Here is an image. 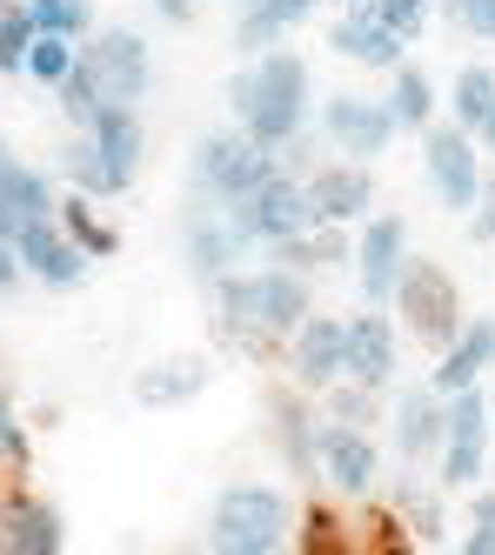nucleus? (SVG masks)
Wrapping results in <instances>:
<instances>
[{
	"instance_id": "nucleus-2",
	"label": "nucleus",
	"mask_w": 495,
	"mask_h": 555,
	"mask_svg": "<svg viewBox=\"0 0 495 555\" xmlns=\"http://www.w3.org/2000/svg\"><path fill=\"white\" fill-rule=\"evenodd\" d=\"M228 107H234V128H248L262 147H288L308 128V61L288 48L255 54L228 81Z\"/></svg>"
},
{
	"instance_id": "nucleus-11",
	"label": "nucleus",
	"mask_w": 495,
	"mask_h": 555,
	"mask_svg": "<svg viewBox=\"0 0 495 555\" xmlns=\"http://www.w3.org/2000/svg\"><path fill=\"white\" fill-rule=\"evenodd\" d=\"M402 268H408V221H402V215H368V221H361V242H355V282H361V301H368V308L395 301Z\"/></svg>"
},
{
	"instance_id": "nucleus-39",
	"label": "nucleus",
	"mask_w": 495,
	"mask_h": 555,
	"mask_svg": "<svg viewBox=\"0 0 495 555\" xmlns=\"http://www.w3.org/2000/svg\"><path fill=\"white\" fill-rule=\"evenodd\" d=\"M0 462H27V435H21V422H14L8 402H0Z\"/></svg>"
},
{
	"instance_id": "nucleus-49",
	"label": "nucleus",
	"mask_w": 495,
	"mask_h": 555,
	"mask_svg": "<svg viewBox=\"0 0 495 555\" xmlns=\"http://www.w3.org/2000/svg\"><path fill=\"white\" fill-rule=\"evenodd\" d=\"M241 8H248V0H241Z\"/></svg>"
},
{
	"instance_id": "nucleus-20",
	"label": "nucleus",
	"mask_w": 495,
	"mask_h": 555,
	"mask_svg": "<svg viewBox=\"0 0 495 555\" xmlns=\"http://www.w3.org/2000/svg\"><path fill=\"white\" fill-rule=\"evenodd\" d=\"M0 555H61V515L40 495L0 502Z\"/></svg>"
},
{
	"instance_id": "nucleus-12",
	"label": "nucleus",
	"mask_w": 495,
	"mask_h": 555,
	"mask_svg": "<svg viewBox=\"0 0 495 555\" xmlns=\"http://www.w3.org/2000/svg\"><path fill=\"white\" fill-rule=\"evenodd\" d=\"M321 134L342 147V162H376V154L395 141L389 101H368V94H335V101L321 107Z\"/></svg>"
},
{
	"instance_id": "nucleus-5",
	"label": "nucleus",
	"mask_w": 495,
	"mask_h": 555,
	"mask_svg": "<svg viewBox=\"0 0 495 555\" xmlns=\"http://www.w3.org/2000/svg\"><path fill=\"white\" fill-rule=\"evenodd\" d=\"M234 234H241V248H288V242H302V234L315 228V208H308V181H295L288 168H275L248 202L228 208Z\"/></svg>"
},
{
	"instance_id": "nucleus-36",
	"label": "nucleus",
	"mask_w": 495,
	"mask_h": 555,
	"mask_svg": "<svg viewBox=\"0 0 495 555\" xmlns=\"http://www.w3.org/2000/svg\"><path fill=\"white\" fill-rule=\"evenodd\" d=\"M435 8L462 34H475V41H495V0H435Z\"/></svg>"
},
{
	"instance_id": "nucleus-6",
	"label": "nucleus",
	"mask_w": 495,
	"mask_h": 555,
	"mask_svg": "<svg viewBox=\"0 0 495 555\" xmlns=\"http://www.w3.org/2000/svg\"><path fill=\"white\" fill-rule=\"evenodd\" d=\"M395 314L408 322V335L429 341L435 354L462 335V295H456V274L442 261H408L402 282H395Z\"/></svg>"
},
{
	"instance_id": "nucleus-42",
	"label": "nucleus",
	"mask_w": 495,
	"mask_h": 555,
	"mask_svg": "<svg viewBox=\"0 0 495 555\" xmlns=\"http://www.w3.org/2000/svg\"><path fill=\"white\" fill-rule=\"evenodd\" d=\"M402 508L416 515V529H422V535H442V515H435V502H429V495H402Z\"/></svg>"
},
{
	"instance_id": "nucleus-16",
	"label": "nucleus",
	"mask_w": 495,
	"mask_h": 555,
	"mask_svg": "<svg viewBox=\"0 0 495 555\" xmlns=\"http://www.w3.org/2000/svg\"><path fill=\"white\" fill-rule=\"evenodd\" d=\"M482 375H495V314H475V322H462V335L442 348V362H435V375H429V388L442 395H462V388H475Z\"/></svg>"
},
{
	"instance_id": "nucleus-10",
	"label": "nucleus",
	"mask_w": 495,
	"mask_h": 555,
	"mask_svg": "<svg viewBox=\"0 0 495 555\" xmlns=\"http://www.w3.org/2000/svg\"><path fill=\"white\" fill-rule=\"evenodd\" d=\"M288 375L308 395L348 382V322L342 314H308V322L288 335Z\"/></svg>"
},
{
	"instance_id": "nucleus-25",
	"label": "nucleus",
	"mask_w": 495,
	"mask_h": 555,
	"mask_svg": "<svg viewBox=\"0 0 495 555\" xmlns=\"http://www.w3.org/2000/svg\"><path fill=\"white\" fill-rule=\"evenodd\" d=\"M61 175L74 181V194H88V202H101V194H120V181L107 175V162H101L94 134H74V141L61 147Z\"/></svg>"
},
{
	"instance_id": "nucleus-8",
	"label": "nucleus",
	"mask_w": 495,
	"mask_h": 555,
	"mask_svg": "<svg viewBox=\"0 0 495 555\" xmlns=\"http://www.w3.org/2000/svg\"><path fill=\"white\" fill-rule=\"evenodd\" d=\"M488 449H495V415H488V395H482V388H462V395H448V435H442V489L456 495V489L482 482V468H488Z\"/></svg>"
},
{
	"instance_id": "nucleus-29",
	"label": "nucleus",
	"mask_w": 495,
	"mask_h": 555,
	"mask_svg": "<svg viewBox=\"0 0 495 555\" xmlns=\"http://www.w3.org/2000/svg\"><path fill=\"white\" fill-rule=\"evenodd\" d=\"M348 261V228H308L302 242L281 248V268L295 274H321V268H342Z\"/></svg>"
},
{
	"instance_id": "nucleus-4",
	"label": "nucleus",
	"mask_w": 495,
	"mask_h": 555,
	"mask_svg": "<svg viewBox=\"0 0 495 555\" xmlns=\"http://www.w3.org/2000/svg\"><path fill=\"white\" fill-rule=\"evenodd\" d=\"M275 147H262L248 128H215V134H201L194 141V188L208 194L215 208H234L248 202L268 175H275Z\"/></svg>"
},
{
	"instance_id": "nucleus-31",
	"label": "nucleus",
	"mask_w": 495,
	"mask_h": 555,
	"mask_svg": "<svg viewBox=\"0 0 495 555\" xmlns=\"http://www.w3.org/2000/svg\"><path fill=\"white\" fill-rule=\"evenodd\" d=\"M61 228L74 234V248H80V255H94V261H107V255H114V228H101V215H94L88 194H74V202L61 208Z\"/></svg>"
},
{
	"instance_id": "nucleus-46",
	"label": "nucleus",
	"mask_w": 495,
	"mask_h": 555,
	"mask_svg": "<svg viewBox=\"0 0 495 555\" xmlns=\"http://www.w3.org/2000/svg\"><path fill=\"white\" fill-rule=\"evenodd\" d=\"M8 162H14V154H8V141H0V175H8Z\"/></svg>"
},
{
	"instance_id": "nucleus-9",
	"label": "nucleus",
	"mask_w": 495,
	"mask_h": 555,
	"mask_svg": "<svg viewBox=\"0 0 495 555\" xmlns=\"http://www.w3.org/2000/svg\"><path fill=\"white\" fill-rule=\"evenodd\" d=\"M80 67H88V81L101 88L107 107H135L154 81V61H148V41L128 27H101L88 48H80Z\"/></svg>"
},
{
	"instance_id": "nucleus-48",
	"label": "nucleus",
	"mask_w": 495,
	"mask_h": 555,
	"mask_svg": "<svg viewBox=\"0 0 495 555\" xmlns=\"http://www.w3.org/2000/svg\"><path fill=\"white\" fill-rule=\"evenodd\" d=\"M488 415H495V395H488Z\"/></svg>"
},
{
	"instance_id": "nucleus-38",
	"label": "nucleus",
	"mask_w": 495,
	"mask_h": 555,
	"mask_svg": "<svg viewBox=\"0 0 495 555\" xmlns=\"http://www.w3.org/2000/svg\"><path fill=\"white\" fill-rule=\"evenodd\" d=\"M456 555H495V489L475 495V515H469V542Z\"/></svg>"
},
{
	"instance_id": "nucleus-18",
	"label": "nucleus",
	"mask_w": 495,
	"mask_h": 555,
	"mask_svg": "<svg viewBox=\"0 0 495 555\" xmlns=\"http://www.w3.org/2000/svg\"><path fill=\"white\" fill-rule=\"evenodd\" d=\"M395 322L382 308H361V314H348V382H361V388H389L395 382Z\"/></svg>"
},
{
	"instance_id": "nucleus-3",
	"label": "nucleus",
	"mask_w": 495,
	"mask_h": 555,
	"mask_svg": "<svg viewBox=\"0 0 495 555\" xmlns=\"http://www.w3.org/2000/svg\"><path fill=\"white\" fill-rule=\"evenodd\" d=\"M288 529H295V508L281 489L234 482L208 508V555H281Z\"/></svg>"
},
{
	"instance_id": "nucleus-14",
	"label": "nucleus",
	"mask_w": 495,
	"mask_h": 555,
	"mask_svg": "<svg viewBox=\"0 0 495 555\" xmlns=\"http://www.w3.org/2000/svg\"><path fill=\"white\" fill-rule=\"evenodd\" d=\"M308 208H315V228H355L376 208V175L361 162H328L308 175Z\"/></svg>"
},
{
	"instance_id": "nucleus-37",
	"label": "nucleus",
	"mask_w": 495,
	"mask_h": 555,
	"mask_svg": "<svg viewBox=\"0 0 495 555\" xmlns=\"http://www.w3.org/2000/svg\"><path fill=\"white\" fill-rule=\"evenodd\" d=\"M328 402H335V422H348V428H368V422H376V388H361V382H335V388H328Z\"/></svg>"
},
{
	"instance_id": "nucleus-47",
	"label": "nucleus",
	"mask_w": 495,
	"mask_h": 555,
	"mask_svg": "<svg viewBox=\"0 0 495 555\" xmlns=\"http://www.w3.org/2000/svg\"><path fill=\"white\" fill-rule=\"evenodd\" d=\"M8 8H14V0H0V21H8Z\"/></svg>"
},
{
	"instance_id": "nucleus-19",
	"label": "nucleus",
	"mask_w": 495,
	"mask_h": 555,
	"mask_svg": "<svg viewBox=\"0 0 495 555\" xmlns=\"http://www.w3.org/2000/svg\"><path fill=\"white\" fill-rule=\"evenodd\" d=\"M442 435H448V402H442L435 388L395 395V455H402V462L442 455Z\"/></svg>"
},
{
	"instance_id": "nucleus-21",
	"label": "nucleus",
	"mask_w": 495,
	"mask_h": 555,
	"mask_svg": "<svg viewBox=\"0 0 495 555\" xmlns=\"http://www.w3.org/2000/svg\"><path fill=\"white\" fill-rule=\"evenodd\" d=\"M328 48H335L342 61H355V67H376V74H395L402 67V34H389L376 14H342L335 27H328Z\"/></svg>"
},
{
	"instance_id": "nucleus-32",
	"label": "nucleus",
	"mask_w": 495,
	"mask_h": 555,
	"mask_svg": "<svg viewBox=\"0 0 495 555\" xmlns=\"http://www.w3.org/2000/svg\"><path fill=\"white\" fill-rule=\"evenodd\" d=\"M74 61H80V48L67 41V34H34V48H27V74H34V81H67V74H74Z\"/></svg>"
},
{
	"instance_id": "nucleus-15",
	"label": "nucleus",
	"mask_w": 495,
	"mask_h": 555,
	"mask_svg": "<svg viewBox=\"0 0 495 555\" xmlns=\"http://www.w3.org/2000/svg\"><path fill=\"white\" fill-rule=\"evenodd\" d=\"M14 255H21V268H34L48 288H74L80 274H88V255L74 248V234H67L54 215L21 221V228H14Z\"/></svg>"
},
{
	"instance_id": "nucleus-41",
	"label": "nucleus",
	"mask_w": 495,
	"mask_h": 555,
	"mask_svg": "<svg viewBox=\"0 0 495 555\" xmlns=\"http://www.w3.org/2000/svg\"><path fill=\"white\" fill-rule=\"evenodd\" d=\"M308 529H315V535H308V548H302V555H355V548H342V542H335V522H328V515H315Z\"/></svg>"
},
{
	"instance_id": "nucleus-43",
	"label": "nucleus",
	"mask_w": 495,
	"mask_h": 555,
	"mask_svg": "<svg viewBox=\"0 0 495 555\" xmlns=\"http://www.w3.org/2000/svg\"><path fill=\"white\" fill-rule=\"evenodd\" d=\"M14 274H21V255H14V242H8V234H0V288H8Z\"/></svg>"
},
{
	"instance_id": "nucleus-26",
	"label": "nucleus",
	"mask_w": 495,
	"mask_h": 555,
	"mask_svg": "<svg viewBox=\"0 0 495 555\" xmlns=\"http://www.w3.org/2000/svg\"><path fill=\"white\" fill-rule=\"evenodd\" d=\"M488 107H495V67H482V61H475V67H462V74H456V88H448V121L475 134V128L488 121Z\"/></svg>"
},
{
	"instance_id": "nucleus-34",
	"label": "nucleus",
	"mask_w": 495,
	"mask_h": 555,
	"mask_svg": "<svg viewBox=\"0 0 495 555\" xmlns=\"http://www.w3.org/2000/svg\"><path fill=\"white\" fill-rule=\"evenodd\" d=\"M27 14H34L40 34H67V41L94 27V8H88V0H27Z\"/></svg>"
},
{
	"instance_id": "nucleus-28",
	"label": "nucleus",
	"mask_w": 495,
	"mask_h": 555,
	"mask_svg": "<svg viewBox=\"0 0 495 555\" xmlns=\"http://www.w3.org/2000/svg\"><path fill=\"white\" fill-rule=\"evenodd\" d=\"M0 202H8V215H14V221H40V215H54L48 175L27 168V162H8V175H0Z\"/></svg>"
},
{
	"instance_id": "nucleus-17",
	"label": "nucleus",
	"mask_w": 495,
	"mask_h": 555,
	"mask_svg": "<svg viewBox=\"0 0 495 555\" xmlns=\"http://www.w3.org/2000/svg\"><path fill=\"white\" fill-rule=\"evenodd\" d=\"M181 242H188V268H194V282H221V274H234V261L248 255L241 248V234L228 221V208H194L188 228H181Z\"/></svg>"
},
{
	"instance_id": "nucleus-35",
	"label": "nucleus",
	"mask_w": 495,
	"mask_h": 555,
	"mask_svg": "<svg viewBox=\"0 0 495 555\" xmlns=\"http://www.w3.org/2000/svg\"><path fill=\"white\" fill-rule=\"evenodd\" d=\"M429 8H435V0H376L368 14H376L389 34H402V41H416V34L429 27Z\"/></svg>"
},
{
	"instance_id": "nucleus-24",
	"label": "nucleus",
	"mask_w": 495,
	"mask_h": 555,
	"mask_svg": "<svg viewBox=\"0 0 495 555\" xmlns=\"http://www.w3.org/2000/svg\"><path fill=\"white\" fill-rule=\"evenodd\" d=\"M389 121H395V134H429L435 128V81L416 61H402L395 81H389Z\"/></svg>"
},
{
	"instance_id": "nucleus-23",
	"label": "nucleus",
	"mask_w": 495,
	"mask_h": 555,
	"mask_svg": "<svg viewBox=\"0 0 495 555\" xmlns=\"http://www.w3.org/2000/svg\"><path fill=\"white\" fill-rule=\"evenodd\" d=\"M88 134H94V147H101L107 175L128 188V181L141 175V121H135V107H101V121H94Z\"/></svg>"
},
{
	"instance_id": "nucleus-27",
	"label": "nucleus",
	"mask_w": 495,
	"mask_h": 555,
	"mask_svg": "<svg viewBox=\"0 0 495 555\" xmlns=\"http://www.w3.org/2000/svg\"><path fill=\"white\" fill-rule=\"evenodd\" d=\"M275 442L281 455L295 468H315V449H321V428L308 422V409L295 402V395H275Z\"/></svg>"
},
{
	"instance_id": "nucleus-1",
	"label": "nucleus",
	"mask_w": 495,
	"mask_h": 555,
	"mask_svg": "<svg viewBox=\"0 0 495 555\" xmlns=\"http://www.w3.org/2000/svg\"><path fill=\"white\" fill-rule=\"evenodd\" d=\"M215 308H221V328H228L241 348H255V354H268L275 341L288 348V335H295L308 314H315L308 274H295V268L221 274V282H215Z\"/></svg>"
},
{
	"instance_id": "nucleus-22",
	"label": "nucleus",
	"mask_w": 495,
	"mask_h": 555,
	"mask_svg": "<svg viewBox=\"0 0 495 555\" xmlns=\"http://www.w3.org/2000/svg\"><path fill=\"white\" fill-rule=\"evenodd\" d=\"M208 375H215L208 354H168V362L135 375V402L141 409H181V402H194V395L208 388Z\"/></svg>"
},
{
	"instance_id": "nucleus-40",
	"label": "nucleus",
	"mask_w": 495,
	"mask_h": 555,
	"mask_svg": "<svg viewBox=\"0 0 495 555\" xmlns=\"http://www.w3.org/2000/svg\"><path fill=\"white\" fill-rule=\"evenodd\" d=\"M475 242H495V175L482 181V202H475V221H469Z\"/></svg>"
},
{
	"instance_id": "nucleus-13",
	"label": "nucleus",
	"mask_w": 495,
	"mask_h": 555,
	"mask_svg": "<svg viewBox=\"0 0 495 555\" xmlns=\"http://www.w3.org/2000/svg\"><path fill=\"white\" fill-rule=\"evenodd\" d=\"M376 468H382V455H376V442H368V428H348V422H328L321 428L315 475L335 495H368V489H376Z\"/></svg>"
},
{
	"instance_id": "nucleus-30",
	"label": "nucleus",
	"mask_w": 495,
	"mask_h": 555,
	"mask_svg": "<svg viewBox=\"0 0 495 555\" xmlns=\"http://www.w3.org/2000/svg\"><path fill=\"white\" fill-rule=\"evenodd\" d=\"M54 101H61V114H67V121H74V134H88L94 121H101V88L88 81V67H80L74 61V74H67V81H54Z\"/></svg>"
},
{
	"instance_id": "nucleus-44",
	"label": "nucleus",
	"mask_w": 495,
	"mask_h": 555,
	"mask_svg": "<svg viewBox=\"0 0 495 555\" xmlns=\"http://www.w3.org/2000/svg\"><path fill=\"white\" fill-rule=\"evenodd\" d=\"M475 141H482V154H495V107H488V121L475 128Z\"/></svg>"
},
{
	"instance_id": "nucleus-45",
	"label": "nucleus",
	"mask_w": 495,
	"mask_h": 555,
	"mask_svg": "<svg viewBox=\"0 0 495 555\" xmlns=\"http://www.w3.org/2000/svg\"><path fill=\"white\" fill-rule=\"evenodd\" d=\"M154 8H161V14H175V21H181V14H188V0H154Z\"/></svg>"
},
{
	"instance_id": "nucleus-7",
	"label": "nucleus",
	"mask_w": 495,
	"mask_h": 555,
	"mask_svg": "<svg viewBox=\"0 0 495 555\" xmlns=\"http://www.w3.org/2000/svg\"><path fill=\"white\" fill-rule=\"evenodd\" d=\"M422 175H429V188H435L442 208L469 215L482 202V181H488L482 175V141L469 128H456V121H435L422 134Z\"/></svg>"
},
{
	"instance_id": "nucleus-33",
	"label": "nucleus",
	"mask_w": 495,
	"mask_h": 555,
	"mask_svg": "<svg viewBox=\"0 0 495 555\" xmlns=\"http://www.w3.org/2000/svg\"><path fill=\"white\" fill-rule=\"evenodd\" d=\"M34 14H27V0H14L8 21H0V74H27V48H34Z\"/></svg>"
}]
</instances>
